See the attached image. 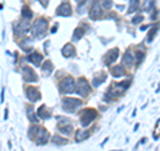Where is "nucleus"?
<instances>
[{
    "instance_id": "c9c22d12",
    "label": "nucleus",
    "mask_w": 160,
    "mask_h": 151,
    "mask_svg": "<svg viewBox=\"0 0 160 151\" xmlns=\"http://www.w3.org/2000/svg\"><path fill=\"white\" fill-rule=\"evenodd\" d=\"M56 30H58V25H55V27H53L51 31H52V33H55V32H56Z\"/></svg>"
},
{
    "instance_id": "6e6552de",
    "label": "nucleus",
    "mask_w": 160,
    "mask_h": 151,
    "mask_svg": "<svg viewBox=\"0 0 160 151\" xmlns=\"http://www.w3.org/2000/svg\"><path fill=\"white\" fill-rule=\"evenodd\" d=\"M103 16V11H101V4L99 1H95L92 5V8L90 10V18L92 20H98Z\"/></svg>"
},
{
    "instance_id": "7c9ffc66",
    "label": "nucleus",
    "mask_w": 160,
    "mask_h": 151,
    "mask_svg": "<svg viewBox=\"0 0 160 151\" xmlns=\"http://www.w3.org/2000/svg\"><path fill=\"white\" fill-rule=\"evenodd\" d=\"M21 48L24 51H31V50H32V44H31L30 40H28V44H25V42H23V43H21Z\"/></svg>"
},
{
    "instance_id": "9b49d317",
    "label": "nucleus",
    "mask_w": 160,
    "mask_h": 151,
    "mask_svg": "<svg viewBox=\"0 0 160 151\" xmlns=\"http://www.w3.org/2000/svg\"><path fill=\"white\" fill-rule=\"evenodd\" d=\"M56 13L60 16H70L71 15V5L68 3H61L56 10Z\"/></svg>"
},
{
    "instance_id": "0eeeda50",
    "label": "nucleus",
    "mask_w": 160,
    "mask_h": 151,
    "mask_svg": "<svg viewBox=\"0 0 160 151\" xmlns=\"http://www.w3.org/2000/svg\"><path fill=\"white\" fill-rule=\"evenodd\" d=\"M90 84H88V82L85 80V79H79L78 80V88H76V92L79 94L80 96H87L88 94H90Z\"/></svg>"
},
{
    "instance_id": "39448f33",
    "label": "nucleus",
    "mask_w": 160,
    "mask_h": 151,
    "mask_svg": "<svg viewBox=\"0 0 160 151\" xmlns=\"http://www.w3.org/2000/svg\"><path fill=\"white\" fill-rule=\"evenodd\" d=\"M33 139L36 141L38 144H44V143H47L48 139H50V132H48L44 127H39L38 132H36V135H35Z\"/></svg>"
},
{
    "instance_id": "7ed1b4c3",
    "label": "nucleus",
    "mask_w": 160,
    "mask_h": 151,
    "mask_svg": "<svg viewBox=\"0 0 160 151\" xmlns=\"http://www.w3.org/2000/svg\"><path fill=\"white\" fill-rule=\"evenodd\" d=\"M59 88H60V92H63V94H72L73 91L76 90L75 82H73V79L71 78V76H67V78H64L60 82Z\"/></svg>"
},
{
    "instance_id": "ddd939ff",
    "label": "nucleus",
    "mask_w": 160,
    "mask_h": 151,
    "mask_svg": "<svg viewBox=\"0 0 160 151\" xmlns=\"http://www.w3.org/2000/svg\"><path fill=\"white\" fill-rule=\"evenodd\" d=\"M61 54H63V56H65V58H71V56L75 55V47L70 43L65 44L61 50Z\"/></svg>"
},
{
    "instance_id": "4be33fe9",
    "label": "nucleus",
    "mask_w": 160,
    "mask_h": 151,
    "mask_svg": "<svg viewBox=\"0 0 160 151\" xmlns=\"http://www.w3.org/2000/svg\"><path fill=\"white\" fill-rule=\"evenodd\" d=\"M88 3H91V0H83V3H80L79 7H78V12H79V13H84V12H85Z\"/></svg>"
},
{
    "instance_id": "5701e85b",
    "label": "nucleus",
    "mask_w": 160,
    "mask_h": 151,
    "mask_svg": "<svg viewBox=\"0 0 160 151\" xmlns=\"http://www.w3.org/2000/svg\"><path fill=\"white\" fill-rule=\"evenodd\" d=\"M21 13H23V18L24 19H27V20H30L31 18L33 16V13H32V11L30 10L28 7H24L23 8V11H21Z\"/></svg>"
},
{
    "instance_id": "bb28decb",
    "label": "nucleus",
    "mask_w": 160,
    "mask_h": 151,
    "mask_svg": "<svg viewBox=\"0 0 160 151\" xmlns=\"http://www.w3.org/2000/svg\"><path fill=\"white\" fill-rule=\"evenodd\" d=\"M158 30H159V24L156 25V27H153L152 30H151V32L148 33V38H147V42H148V43H151V42H152L153 36L156 35V32H158Z\"/></svg>"
},
{
    "instance_id": "4468645a",
    "label": "nucleus",
    "mask_w": 160,
    "mask_h": 151,
    "mask_svg": "<svg viewBox=\"0 0 160 151\" xmlns=\"http://www.w3.org/2000/svg\"><path fill=\"white\" fill-rule=\"evenodd\" d=\"M28 28H30V22L25 19V20H23V22H19L15 31H16V33H24L28 31Z\"/></svg>"
},
{
    "instance_id": "2f4dec72",
    "label": "nucleus",
    "mask_w": 160,
    "mask_h": 151,
    "mask_svg": "<svg viewBox=\"0 0 160 151\" xmlns=\"http://www.w3.org/2000/svg\"><path fill=\"white\" fill-rule=\"evenodd\" d=\"M135 58H136V63L140 64V63H141V60H143V58H144V54H143V52H136L135 54Z\"/></svg>"
},
{
    "instance_id": "a211bd4d",
    "label": "nucleus",
    "mask_w": 160,
    "mask_h": 151,
    "mask_svg": "<svg viewBox=\"0 0 160 151\" xmlns=\"http://www.w3.org/2000/svg\"><path fill=\"white\" fill-rule=\"evenodd\" d=\"M88 136H90V131H87V130H79L78 132H76V142L84 141V139H87Z\"/></svg>"
},
{
    "instance_id": "a878e982",
    "label": "nucleus",
    "mask_w": 160,
    "mask_h": 151,
    "mask_svg": "<svg viewBox=\"0 0 160 151\" xmlns=\"http://www.w3.org/2000/svg\"><path fill=\"white\" fill-rule=\"evenodd\" d=\"M52 70H53V65H52V63H51L50 60L45 62V63L43 64V71H44L45 74H47V72L51 74V72H52Z\"/></svg>"
},
{
    "instance_id": "20e7f679",
    "label": "nucleus",
    "mask_w": 160,
    "mask_h": 151,
    "mask_svg": "<svg viewBox=\"0 0 160 151\" xmlns=\"http://www.w3.org/2000/svg\"><path fill=\"white\" fill-rule=\"evenodd\" d=\"M96 111L95 110H91V108H87L81 112V116H80V123H81L83 127H87L88 124L91 123L92 121H95L96 118Z\"/></svg>"
},
{
    "instance_id": "aec40b11",
    "label": "nucleus",
    "mask_w": 160,
    "mask_h": 151,
    "mask_svg": "<svg viewBox=\"0 0 160 151\" xmlns=\"http://www.w3.org/2000/svg\"><path fill=\"white\" fill-rule=\"evenodd\" d=\"M153 7H155V1H153V0H145L144 5H143V10L147 11V12H150V11H152Z\"/></svg>"
},
{
    "instance_id": "f704fd0d",
    "label": "nucleus",
    "mask_w": 160,
    "mask_h": 151,
    "mask_svg": "<svg viewBox=\"0 0 160 151\" xmlns=\"http://www.w3.org/2000/svg\"><path fill=\"white\" fill-rule=\"evenodd\" d=\"M40 1H41V4L44 5V7H47V1H48V0H40Z\"/></svg>"
},
{
    "instance_id": "473e14b6",
    "label": "nucleus",
    "mask_w": 160,
    "mask_h": 151,
    "mask_svg": "<svg viewBox=\"0 0 160 151\" xmlns=\"http://www.w3.org/2000/svg\"><path fill=\"white\" fill-rule=\"evenodd\" d=\"M143 19H144V18H143L141 15H139V16H135V18L132 19V23H133V24H139L140 22H143Z\"/></svg>"
},
{
    "instance_id": "f03ea898",
    "label": "nucleus",
    "mask_w": 160,
    "mask_h": 151,
    "mask_svg": "<svg viewBox=\"0 0 160 151\" xmlns=\"http://www.w3.org/2000/svg\"><path fill=\"white\" fill-rule=\"evenodd\" d=\"M63 110L67 111V112H75L76 108H79L81 106V100L80 99H75V98H65L63 100Z\"/></svg>"
},
{
    "instance_id": "9d476101",
    "label": "nucleus",
    "mask_w": 160,
    "mask_h": 151,
    "mask_svg": "<svg viewBox=\"0 0 160 151\" xmlns=\"http://www.w3.org/2000/svg\"><path fill=\"white\" fill-rule=\"evenodd\" d=\"M118 54H119L118 48H113V50L108 51L107 55H105V58H104V63L107 65H110L111 63H113V62L116 60V58H118Z\"/></svg>"
},
{
    "instance_id": "cd10ccee",
    "label": "nucleus",
    "mask_w": 160,
    "mask_h": 151,
    "mask_svg": "<svg viewBox=\"0 0 160 151\" xmlns=\"http://www.w3.org/2000/svg\"><path fill=\"white\" fill-rule=\"evenodd\" d=\"M83 35H84V31L81 30V28H78V30L75 31V33H73V40H79V39L83 38Z\"/></svg>"
},
{
    "instance_id": "f3484780",
    "label": "nucleus",
    "mask_w": 160,
    "mask_h": 151,
    "mask_svg": "<svg viewBox=\"0 0 160 151\" xmlns=\"http://www.w3.org/2000/svg\"><path fill=\"white\" fill-rule=\"evenodd\" d=\"M107 79V75H105L104 72H101V74H99L98 76H95L93 78V80H92V86H95V87H98L100 83H103V82Z\"/></svg>"
},
{
    "instance_id": "b1692460",
    "label": "nucleus",
    "mask_w": 160,
    "mask_h": 151,
    "mask_svg": "<svg viewBox=\"0 0 160 151\" xmlns=\"http://www.w3.org/2000/svg\"><path fill=\"white\" fill-rule=\"evenodd\" d=\"M27 115H28V118H30L31 122H38V119H36L35 114H33V107H32V106H30V107L27 108Z\"/></svg>"
},
{
    "instance_id": "f257e3e1",
    "label": "nucleus",
    "mask_w": 160,
    "mask_h": 151,
    "mask_svg": "<svg viewBox=\"0 0 160 151\" xmlns=\"http://www.w3.org/2000/svg\"><path fill=\"white\" fill-rule=\"evenodd\" d=\"M47 28H48V23L45 19H39L38 22H35V24H33V27H32L35 38H38V39L44 38L45 33H47Z\"/></svg>"
},
{
    "instance_id": "6ab92c4d",
    "label": "nucleus",
    "mask_w": 160,
    "mask_h": 151,
    "mask_svg": "<svg viewBox=\"0 0 160 151\" xmlns=\"http://www.w3.org/2000/svg\"><path fill=\"white\" fill-rule=\"evenodd\" d=\"M36 116H39V118H43V119H48L51 115H50V112H47V107H45V106H41V107H39Z\"/></svg>"
},
{
    "instance_id": "2eb2a0df",
    "label": "nucleus",
    "mask_w": 160,
    "mask_h": 151,
    "mask_svg": "<svg viewBox=\"0 0 160 151\" xmlns=\"http://www.w3.org/2000/svg\"><path fill=\"white\" fill-rule=\"evenodd\" d=\"M111 74L115 78H120V76L124 75V68H123V65H115V67L111 68Z\"/></svg>"
},
{
    "instance_id": "423d86ee",
    "label": "nucleus",
    "mask_w": 160,
    "mask_h": 151,
    "mask_svg": "<svg viewBox=\"0 0 160 151\" xmlns=\"http://www.w3.org/2000/svg\"><path fill=\"white\" fill-rule=\"evenodd\" d=\"M21 71H23V75H24L25 82H28V83H35V82H38V75L33 72V70L31 67L24 65V67L21 68Z\"/></svg>"
},
{
    "instance_id": "c85d7f7f",
    "label": "nucleus",
    "mask_w": 160,
    "mask_h": 151,
    "mask_svg": "<svg viewBox=\"0 0 160 151\" xmlns=\"http://www.w3.org/2000/svg\"><path fill=\"white\" fill-rule=\"evenodd\" d=\"M100 4H101V7L104 8V10H110V8L112 7V0H101Z\"/></svg>"
},
{
    "instance_id": "f8f14e48",
    "label": "nucleus",
    "mask_w": 160,
    "mask_h": 151,
    "mask_svg": "<svg viewBox=\"0 0 160 151\" xmlns=\"http://www.w3.org/2000/svg\"><path fill=\"white\" fill-rule=\"evenodd\" d=\"M25 94H27V98L30 99L31 102H36L40 99V92L33 87H28L27 91H25Z\"/></svg>"
},
{
    "instance_id": "1a4fd4ad",
    "label": "nucleus",
    "mask_w": 160,
    "mask_h": 151,
    "mask_svg": "<svg viewBox=\"0 0 160 151\" xmlns=\"http://www.w3.org/2000/svg\"><path fill=\"white\" fill-rule=\"evenodd\" d=\"M27 60L30 62V63H32L33 65H36V67H39V65H41L43 56L40 55V54H38V52H32V54H30V55L27 56Z\"/></svg>"
},
{
    "instance_id": "c756f323",
    "label": "nucleus",
    "mask_w": 160,
    "mask_h": 151,
    "mask_svg": "<svg viewBox=\"0 0 160 151\" xmlns=\"http://www.w3.org/2000/svg\"><path fill=\"white\" fill-rule=\"evenodd\" d=\"M59 131L61 134H64V135H70L71 134V131H72V127L71 126H65V127H60Z\"/></svg>"
},
{
    "instance_id": "e433bc0d",
    "label": "nucleus",
    "mask_w": 160,
    "mask_h": 151,
    "mask_svg": "<svg viewBox=\"0 0 160 151\" xmlns=\"http://www.w3.org/2000/svg\"><path fill=\"white\" fill-rule=\"evenodd\" d=\"M7 116H8V110H5V112H4V119H7Z\"/></svg>"
},
{
    "instance_id": "412c9836",
    "label": "nucleus",
    "mask_w": 160,
    "mask_h": 151,
    "mask_svg": "<svg viewBox=\"0 0 160 151\" xmlns=\"http://www.w3.org/2000/svg\"><path fill=\"white\" fill-rule=\"evenodd\" d=\"M139 8V0H131L130 3V8H128V13L135 12L136 10Z\"/></svg>"
},
{
    "instance_id": "72a5a7b5",
    "label": "nucleus",
    "mask_w": 160,
    "mask_h": 151,
    "mask_svg": "<svg viewBox=\"0 0 160 151\" xmlns=\"http://www.w3.org/2000/svg\"><path fill=\"white\" fill-rule=\"evenodd\" d=\"M130 84H131V80L128 79V80H125V82H121V83H119V86H120V87H123V88L125 90V88L130 87Z\"/></svg>"
},
{
    "instance_id": "393cba45",
    "label": "nucleus",
    "mask_w": 160,
    "mask_h": 151,
    "mask_svg": "<svg viewBox=\"0 0 160 151\" xmlns=\"http://www.w3.org/2000/svg\"><path fill=\"white\" fill-rule=\"evenodd\" d=\"M52 142L55 144H60V146H63V144H67L68 143V141L67 139H64V138H60V136H53V139H52Z\"/></svg>"
},
{
    "instance_id": "4c0bfd02",
    "label": "nucleus",
    "mask_w": 160,
    "mask_h": 151,
    "mask_svg": "<svg viewBox=\"0 0 160 151\" xmlns=\"http://www.w3.org/2000/svg\"><path fill=\"white\" fill-rule=\"evenodd\" d=\"M0 10H1V4H0Z\"/></svg>"
},
{
    "instance_id": "dca6fc26",
    "label": "nucleus",
    "mask_w": 160,
    "mask_h": 151,
    "mask_svg": "<svg viewBox=\"0 0 160 151\" xmlns=\"http://www.w3.org/2000/svg\"><path fill=\"white\" fill-rule=\"evenodd\" d=\"M123 64H125L127 67H131L133 64V55L130 52H125L123 55Z\"/></svg>"
}]
</instances>
